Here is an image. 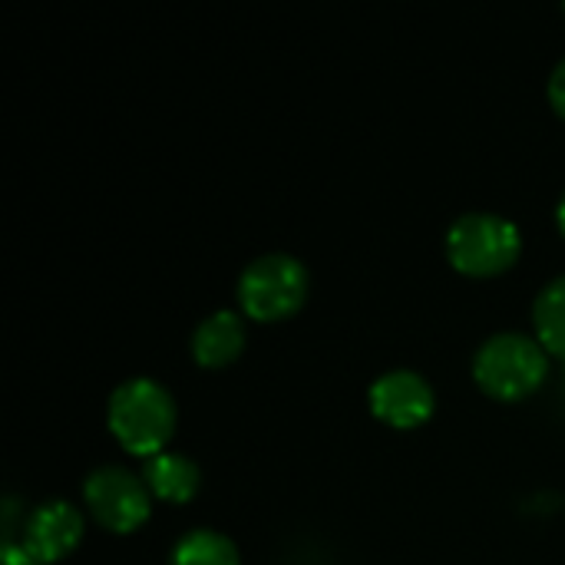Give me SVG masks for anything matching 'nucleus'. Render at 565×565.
Returning a JSON list of instances; mask_svg holds the SVG:
<instances>
[{"label":"nucleus","instance_id":"f257e3e1","mask_svg":"<svg viewBox=\"0 0 565 565\" xmlns=\"http://www.w3.org/2000/svg\"><path fill=\"white\" fill-rule=\"evenodd\" d=\"M106 424L116 444L132 457H159L175 437L179 407L166 384L156 377H129L122 381L106 404Z\"/></svg>","mask_w":565,"mask_h":565},{"label":"nucleus","instance_id":"f03ea898","mask_svg":"<svg viewBox=\"0 0 565 565\" xmlns=\"http://www.w3.org/2000/svg\"><path fill=\"white\" fill-rule=\"evenodd\" d=\"M550 377V351L536 334L500 331L490 334L473 354V381L493 401H523Z\"/></svg>","mask_w":565,"mask_h":565},{"label":"nucleus","instance_id":"7ed1b4c3","mask_svg":"<svg viewBox=\"0 0 565 565\" xmlns=\"http://www.w3.org/2000/svg\"><path fill=\"white\" fill-rule=\"evenodd\" d=\"M523 255V232L497 212H463L447 228V258L460 275L493 278L510 271Z\"/></svg>","mask_w":565,"mask_h":565},{"label":"nucleus","instance_id":"20e7f679","mask_svg":"<svg viewBox=\"0 0 565 565\" xmlns=\"http://www.w3.org/2000/svg\"><path fill=\"white\" fill-rule=\"evenodd\" d=\"M311 291V275L301 258L288 252H268L252 258L235 285L238 308L252 321H285L301 311Z\"/></svg>","mask_w":565,"mask_h":565},{"label":"nucleus","instance_id":"39448f33","mask_svg":"<svg viewBox=\"0 0 565 565\" xmlns=\"http://www.w3.org/2000/svg\"><path fill=\"white\" fill-rule=\"evenodd\" d=\"M83 503L89 516L109 533H136L152 516V493L142 473L119 463H103L83 480Z\"/></svg>","mask_w":565,"mask_h":565},{"label":"nucleus","instance_id":"423d86ee","mask_svg":"<svg viewBox=\"0 0 565 565\" xmlns=\"http://www.w3.org/2000/svg\"><path fill=\"white\" fill-rule=\"evenodd\" d=\"M367 404L381 424L397 427V430H414L434 417L437 394L424 374H417L411 367H394V371H384L381 377H374V384L367 391Z\"/></svg>","mask_w":565,"mask_h":565},{"label":"nucleus","instance_id":"0eeeda50","mask_svg":"<svg viewBox=\"0 0 565 565\" xmlns=\"http://www.w3.org/2000/svg\"><path fill=\"white\" fill-rule=\"evenodd\" d=\"M86 520L76 503L70 500H43L36 503L20 526V546L40 565L63 563L83 543Z\"/></svg>","mask_w":565,"mask_h":565},{"label":"nucleus","instance_id":"6e6552de","mask_svg":"<svg viewBox=\"0 0 565 565\" xmlns=\"http://www.w3.org/2000/svg\"><path fill=\"white\" fill-rule=\"evenodd\" d=\"M245 341H248L245 315H238L232 308H222V311L205 315L195 324V331H192V358L202 367L218 371V367H228L232 361H238V354L245 351Z\"/></svg>","mask_w":565,"mask_h":565},{"label":"nucleus","instance_id":"1a4fd4ad","mask_svg":"<svg viewBox=\"0 0 565 565\" xmlns=\"http://www.w3.org/2000/svg\"><path fill=\"white\" fill-rule=\"evenodd\" d=\"M142 480L152 493V500H162V503H189L199 487H202V470L192 457L185 454H159V457H149L142 463Z\"/></svg>","mask_w":565,"mask_h":565},{"label":"nucleus","instance_id":"9d476101","mask_svg":"<svg viewBox=\"0 0 565 565\" xmlns=\"http://www.w3.org/2000/svg\"><path fill=\"white\" fill-rule=\"evenodd\" d=\"M533 334L550 358H559L565 364V271L540 288L533 301Z\"/></svg>","mask_w":565,"mask_h":565},{"label":"nucleus","instance_id":"9b49d317","mask_svg":"<svg viewBox=\"0 0 565 565\" xmlns=\"http://www.w3.org/2000/svg\"><path fill=\"white\" fill-rule=\"evenodd\" d=\"M169 565H242V556L232 536L199 526L175 540Z\"/></svg>","mask_w":565,"mask_h":565},{"label":"nucleus","instance_id":"f8f14e48","mask_svg":"<svg viewBox=\"0 0 565 565\" xmlns=\"http://www.w3.org/2000/svg\"><path fill=\"white\" fill-rule=\"evenodd\" d=\"M550 103L565 119V56L556 63V70L550 73Z\"/></svg>","mask_w":565,"mask_h":565},{"label":"nucleus","instance_id":"ddd939ff","mask_svg":"<svg viewBox=\"0 0 565 565\" xmlns=\"http://www.w3.org/2000/svg\"><path fill=\"white\" fill-rule=\"evenodd\" d=\"M0 565H40L20 543H3L0 546Z\"/></svg>","mask_w":565,"mask_h":565},{"label":"nucleus","instance_id":"4468645a","mask_svg":"<svg viewBox=\"0 0 565 565\" xmlns=\"http://www.w3.org/2000/svg\"><path fill=\"white\" fill-rule=\"evenodd\" d=\"M556 225H559V232H563L565 238V189L563 195H559V202H556Z\"/></svg>","mask_w":565,"mask_h":565}]
</instances>
